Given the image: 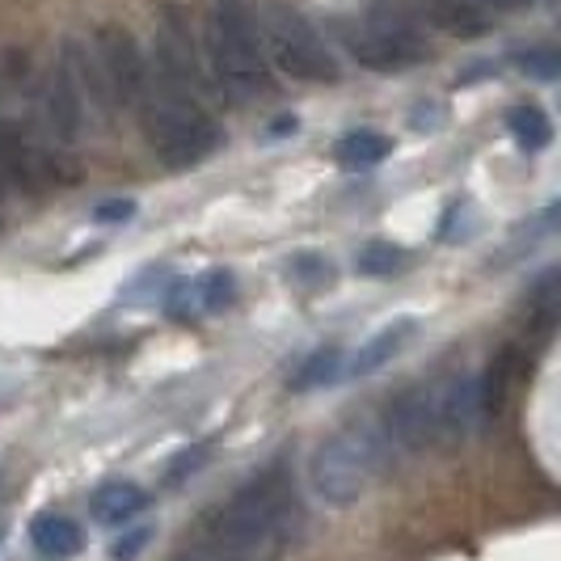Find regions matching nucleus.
<instances>
[{
	"label": "nucleus",
	"mask_w": 561,
	"mask_h": 561,
	"mask_svg": "<svg viewBox=\"0 0 561 561\" xmlns=\"http://www.w3.org/2000/svg\"><path fill=\"white\" fill-rule=\"evenodd\" d=\"M305 524L309 511L287 465H271L207 519L195 545L207 561H283L300 545Z\"/></svg>",
	"instance_id": "obj_1"
},
{
	"label": "nucleus",
	"mask_w": 561,
	"mask_h": 561,
	"mask_svg": "<svg viewBox=\"0 0 561 561\" xmlns=\"http://www.w3.org/2000/svg\"><path fill=\"white\" fill-rule=\"evenodd\" d=\"M198 51L211 84L225 89L232 102H250L275 84L257 0H211Z\"/></svg>",
	"instance_id": "obj_2"
},
{
	"label": "nucleus",
	"mask_w": 561,
	"mask_h": 561,
	"mask_svg": "<svg viewBox=\"0 0 561 561\" xmlns=\"http://www.w3.org/2000/svg\"><path fill=\"white\" fill-rule=\"evenodd\" d=\"M136 114H140L144 144L173 173L203 165L225 144L216 114L207 111V102L198 93L182 89V84L157 81L152 72H148L140 102H136Z\"/></svg>",
	"instance_id": "obj_3"
},
{
	"label": "nucleus",
	"mask_w": 561,
	"mask_h": 561,
	"mask_svg": "<svg viewBox=\"0 0 561 561\" xmlns=\"http://www.w3.org/2000/svg\"><path fill=\"white\" fill-rule=\"evenodd\" d=\"M393 448L380 426H342L321 439L309 456V494L325 506H355L376 481L385 478Z\"/></svg>",
	"instance_id": "obj_4"
},
{
	"label": "nucleus",
	"mask_w": 561,
	"mask_h": 561,
	"mask_svg": "<svg viewBox=\"0 0 561 561\" xmlns=\"http://www.w3.org/2000/svg\"><path fill=\"white\" fill-rule=\"evenodd\" d=\"M337 38L342 51L367 72H405L431 56L419 18L401 0H364V9L342 22Z\"/></svg>",
	"instance_id": "obj_5"
},
{
	"label": "nucleus",
	"mask_w": 561,
	"mask_h": 561,
	"mask_svg": "<svg viewBox=\"0 0 561 561\" xmlns=\"http://www.w3.org/2000/svg\"><path fill=\"white\" fill-rule=\"evenodd\" d=\"M257 13H262V38H266L271 68L305 84H334L342 77L334 47L312 26L305 9H296L287 0H266Z\"/></svg>",
	"instance_id": "obj_6"
},
{
	"label": "nucleus",
	"mask_w": 561,
	"mask_h": 561,
	"mask_svg": "<svg viewBox=\"0 0 561 561\" xmlns=\"http://www.w3.org/2000/svg\"><path fill=\"white\" fill-rule=\"evenodd\" d=\"M380 435L397 451L444 448V376L401 389L380 414Z\"/></svg>",
	"instance_id": "obj_7"
},
{
	"label": "nucleus",
	"mask_w": 561,
	"mask_h": 561,
	"mask_svg": "<svg viewBox=\"0 0 561 561\" xmlns=\"http://www.w3.org/2000/svg\"><path fill=\"white\" fill-rule=\"evenodd\" d=\"M26 102H30V118H34L30 127L51 144L56 152H72V148L84 140V131H89V111L81 106V98L72 93V84L59 72L56 59L34 72V81H30V89H26Z\"/></svg>",
	"instance_id": "obj_8"
},
{
	"label": "nucleus",
	"mask_w": 561,
	"mask_h": 561,
	"mask_svg": "<svg viewBox=\"0 0 561 561\" xmlns=\"http://www.w3.org/2000/svg\"><path fill=\"white\" fill-rule=\"evenodd\" d=\"M89 43H93V59H98V72L106 84L111 111H136L144 84H148V59H144L140 38L118 22H102L98 30H89Z\"/></svg>",
	"instance_id": "obj_9"
},
{
	"label": "nucleus",
	"mask_w": 561,
	"mask_h": 561,
	"mask_svg": "<svg viewBox=\"0 0 561 561\" xmlns=\"http://www.w3.org/2000/svg\"><path fill=\"white\" fill-rule=\"evenodd\" d=\"M148 72L157 81L182 84L203 98L207 89V68H203V51H198V38L191 30V13L182 4H165L157 13V38H152V64Z\"/></svg>",
	"instance_id": "obj_10"
},
{
	"label": "nucleus",
	"mask_w": 561,
	"mask_h": 561,
	"mask_svg": "<svg viewBox=\"0 0 561 561\" xmlns=\"http://www.w3.org/2000/svg\"><path fill=\"white\" fill-rule=\"evenodd\" d=\"M0 182L38 195L59 182V152L30 123L0 114Z\"/></svg>",
	"instance_id": "obj_11"
},
{
	"label": "nucleus",
	"mask_w": 561,
	"mask_h": 561,
	"mask_svg": "<svg viewBox=\"0 0 561 561\" xmlns=\"http://www.w3.org/2000/svg\"><path fill=\"white\" fill-rule=\"evenodd\" d=\"M56 64H59V72L68 77V84H72V93L81 98V106L89 111V118H98V123L114 118L106 84H102V72H98V59H93V43H89L84 30H68V34L59 38Z\"/></svg>",
	"instance_id": "obj_12"
},
{
	"label": "nucleus",
	"mask_w": 561,
	"mask_h": 561,
	"mask_svg": "<svg viewBox=\"0 0 561 561\" xmlns=\"http://www.w3.org/2000/svg\"><path fill=\"white\" fill-rule=\"evenodd\" d=\"M237 300V275L216 266V271H203L195 279L178 283L169 291L165 312L173 321H195V317H211V312H225Z\"/></svg>",
	"instance_id": "obj_13"
},
{
	"label": "nucleus",
	"mask_w": 561,
	"mask_h": 561,
	"mask_svg": "<svg viewBox=\"0 0 561 561\" xmlns=\"http://www.w3.org/2000/svg\"><path fill=\"white\" fill-rule=\"evenodd\" d=\"M414 330H419V321H414V317H397V321H389L385 330H376V334L367 337L364 346L346 359L342 376H371V371H380L385 364H393L397 355L414 342Z\"/></svg>",
	"instance_id": "obj_14"
},
{
	"label": "nucleus",
	"mask_w": 561,
	"mask_h": 561,
	"mask_svg": "<svg viewBox=\"0 0 561 561\" xmlns=\"http://www.w3.org/2000/svg\"><path fill=\"white\" fill-rule=\"evenodd\" d=\"M30 545H34V553H38V558L68 561L84 549V533L72 515L43 511V515H34V524H30Z\"/></svg>",
	"instance_id": "obj_15"
},
{
	"label": "nucleus",
	"mask_w": 561,
	"mask_h": 561,
	"mask_svg": "<svg viewBox=\"0 0 561 561\" xmlns=\"http://www.w3.org/2000/svg\"><path fill=\"white\" fill-rule=\"evenodd\" d=\"M140 511H148V490L136 481H106L93 490L89 499V515L102 524V528H123L131 524Z\"/></svg>",
	"instance_id": "obj_16"
},
{
	"label": "nucleus",
	"mask_w": 561,
	"mask_h": 561,
	"mask_svg": "<svg viewBox=\"0 0 561 561\" xmlns=\"http://www.w3.org/2000/svg\"><path fill=\"white\" fill-rule=\"evenodd\" d=\"M422 9L431 18V26L456 34V38H481L490 30V13L478 0H422Z\"/></svg>",
	"instance_id": "obj_17"
},
{
	"label": "nucleus",
	"mask_w": 561,
	"mask_h": 561,
	"mask_svg": "<svg viewBox=\"0 0 561 561\" xmlns=\"http://www.w3.org/2000/svg\"><path fill=\"white\" fill-rule=\"evenodd\" d=\"M506 131L524 152H545L553 144V118L540 111L536 102H519L506 111Z\"/></svg>",
	"instance_id": "obj_18"
},
{
	"label": "nucleus",
	"mask_w": 561,
	"mask_h": 561,
	"mask_svg": "<svg viewBox=\"0 0 561 561\" xmlns=\"http://www.w3.org/2000/svg\"><path fill=\"white\" fill-rule=\"evenodd\" d=\"M342 346H321V351H312L305 364L291 371V380H287V389L291 393H317V389H325V385H337L342 380Z\"/></svg>",
	"instance_id": "obj_19"
},
{
	"label": "nucleus",
	"mask_w": 561,
	"mask_h": 561,
	"mask_svg": "<svg viewBox=\"0 0 561 561\" xmlns=\"http://www.w3.org/2000/svg\"><path fill=\"white\" fill-rule=\"evenodd\" d=\"M393 152V140L389 136H380V131H346L342 140L334 144V161L346 169H371L380 165L385 157Z\"/></svg>",
	"instance_id": "obj_20"
},
{
	"label": "nucleus",
	"mask_w": 561,
	"mask_h": 561,
	"mask_svg": "<svg viewBox=\"0 0 561 561\" xmlns=\"http://www.w3.org/2000/svg\"><path fill=\"white\" fill-rule=\"evenodd\" d=\"M405 262H410V253L393 241H367L355 257L359 275H367V279H393L397 271H405Z\"/></svg>",
	"instance_id": "obj_21"
},
{
	"label": "nucleus",
	"mask_w": 561,
	"mask_h": 561,
	"mask_svg": "<svg viewBox=\"0 0 561 561\" xmlns=\"http://www.w3.org/2000/svg\"><path fill=\"white\" fill-rule=\"evenodd\" d=\"M34 64L22 47H0V102L4 98H13V93H22L26 98L30 81H34Z\"/></svg>",
	"instance_id": "obj_22"
},
{
	"label": "nucleus",
	"mask_w": 561,
	"mask_h": 561,
	"mask_svg": "<svg viewBox=\"0 0 561 561\" xmlns=\"http://www.w3.org/2000/svg\"><path fill=\"white\" fill-rule=\"evenodd\" d=\"M207 460H211V444H191V448H182L165 465V485H182L186 478H195Z\"/></svg>",
	"instance_id": "obj_23"
},
{
	"label": "nucleus",
	"mask_w": 561,
	"mask_h": 561,
	"mask_svg": "<svg viewBox=\"0 0 561 561\" xmlns=\"http://www.w3.org/2000/svg\"><path fill=\"white\" fill-rule=\"evenodd\" d=\"M533 312L540 325H553L558 317V271H545L533 287Z\"/></svg>",
	"instance_id": "obj_24"
},
{
	"label": "nucleus",
	"mask_w": 561,
	"mask_h": 561,
	"mask_svg": "<svg viewBox=\"0 0 561 561\" xmlns=\"http://www.w3.org/2000/svg\"><path fill=\"white\" fill-rule=\"evenodd\" d=\"M148 540H152V528H131V533H123L111 545V561H136L144 549H148Z\"/></svg>",
	"instance_id": "obj_25"
},
{
	"label": "nucleus",
	"mask_w": 561,
	"mask_h": 561,
	"mask_svg": "<svg viewBox=\"0 0 561 561\" xmlns=\"http://www.w3.org/2000/svg\"><path fill=\"white\" fill-rule=\"evenodd\" d=\"M524 72H533L540 81H553L558 77V56L549 51V47H536V51H524Z\"/></svg>",
	"instance_id": "obj_26"
},
{
	"label": "nucleus",
	"mask_w": 561,
	"mask_h": 561,
	"mask_svg": "<svg viewBox=\"0 0 561 561\" xmlns=\"http://www.w3.org/2000/svg\"><path fill=\"white\" fill-rule=\"evenodd\" d=\"M131 216H136V203H131V198H114V203L93 207V220H98V225H123V220H131Z\"/></svg>",
	"instance_id": "obj_27"
},
{
	"label": "nucleus",
	"mask_w": 561,
	"mask_h": 561,
	"mask_svg": "<svg viewBox=\"0 0 561 561\" xmlns=\"http://www.w3.org/2000/svg\"><path fill=\"white\" fill-rule=\"evenodd\" d=\"M321 266H330V262H325V257H312V253H305V257H296V262H291V275H296V279H317V275H325V271H321Z\"/></svg>",
	"instance_id": "obj_28"
},
{
	"label": "nucleus",
	"mask_w": 561,
	"mask_h": 561,
	"mask_svg": "<svg viewBox=\"0 0 561 561\" xmlns=\"http://www.w3.org/2000/svg\"><path fill=\"white\" fill-rule=\"evenodd\" d=\"M478 4L494 18V13H524V9H533L536 0H478Z\"/></svg>",
	"instance_id": "obj_29"
},
{
	"label": "nucleus",
	"mask_w": 561,
	"mask_h": 561,
	"mask_svg": "<svg viewBox=\"0 0 561 561\" xmlns=\"http://www.w3.org/2000/svg\"><path fill=\"white\" fill-rule=\"evenodd\" d=\"M4 203H9V198H4V182H0V220H4Z\"/></svg>",
	"instance_id": "obj_30"
},
{
	"label": "nucleus",
	"mask_w": 561,
	"mask_h": 561,
	"mask_svg": "<svg viewBox=\"0 0 561 561\" xmlns=\"http://www.w3.org/2000/svg\"><path fill=\"white\" fill-rule=\"evenodd\" d=\"M0 540H4V524H0Z\"/></svg>",
	"instance_id": "obj_31"
}]
</instances>
